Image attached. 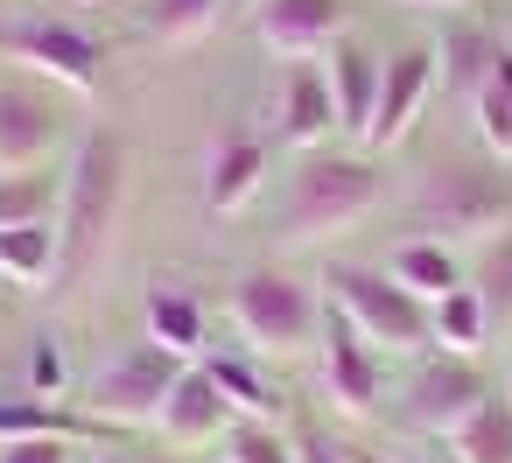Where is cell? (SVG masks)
Segmentation results:
<instances>
[{"instance_id": "cell-28", "label": "cell", "mask_w": 512, "mask_h": 463, "mask_svg": "<svg viewBox=\"0 0 512 463\" xmlns=\"http://www.w3.org/2000/svg\"><path fill=\"white\" fill-rule=\"evenodd\" d=\"M218 449L225 463H295V435L281 421H232Z\"/></svg>"}, {"instance_id": "cell-1", "label": "cell", "mask_w": 512, "mask_h": 463, "mask_svg": "<svg viewBox=\"0 0 512 463\" xmlns=\"http://www.w3.org/2000/svg\"><path fill=\"white\" fill-rule=\"evenodd\" d=\"M379 204H386V169L365 148H309V155H295V169L281 183L274 239L288 253H302V246L358 232Z\"/></svg>"}, {"instance_id": "cell-15", "label": "cell", "mask_w": 512, "mask_h": 463, "mask_svg": "<svg viewBox=\"0 0 512 463\" xmlns=\"http://www.w3.org/2000/svg\"><path fill=\"white\" fill-rule=\"evenodd\" d=\"M337 134V113H330V85H323V64L316 57H295L281 64V85H274V141L309 155V148H330Z\"/></svg>"}, {"instance_id": "cell-27", "label": "cell", "mask_w": 512, "mask_h": 463, "mask_svg": "<svg viewBox=\"0 0 512 463\" xmlns=\"http://www.w3.org/2000/svg\"><path fill=\"white\" fill-rule=\"evenodd\" d=\"M470 134H477V148L491 155V162H512V92L498 85V78H484L477 92H470Z\"/></svg>"}, {"instance_id": "cell-17", "label": "cell", "mask_w": 512, "mask_h": 463, "mask_svg": "<svg viewBox=\"0 0 512 463\" xmlns=\"http://www.w3.org/2000/svg\"><path fill=\"white\" fill-rule=\"evenodd\" d=\"M414 302H442L449 288H463V246H449V239H428V232H407V239H393L386 246V260H379Z\"/></svg>"}, {"instance_id": "cell-19", "label": "cell", "mask_w": 512, "mask_h": 463, "mask_svg": "<svg viewBox=\"0 0 512 463\" xmlns=\"http://www.w3.org/2000/svg\"><path fill=\"white\" fill-rule=\"evenodd\" d=\"M491 57H498V29H484V22H470V15H449V22H442L435 78H442V92H449V99H463V106H470V92L491 78Z\"/></svg>"}, {"instance_id": "cell-30", "label": "cell", "mask_w": 512, "mask_h": 463, "mask_svg": "<svg viewBox=\"0 0 512 463\" xmlns=\"http://www.w3.org/2000/svg\"><path fill=\"white\" fill-rule=\"evenodd\" d=\"M29 393L64 407V393H71V358H64L57 337H36V344H29Z\"/></svg>"}, {"instance_id": "cell-12", "label": "cell", "mask_w": 512, "mask_h": 463, "mask_svg": "<svg viewBox=\"0 0 512 463\" xmlns=\"http://www.w3.org/2000/svg\"><path fill=\"white\" fill-rule=\"evenodd\" d=\"M344 36H351V0H253V43L274 64L323 57Z\"/></svg>"}, {"instance_id": "cell-16", "label": "cell", "mask_w": 512, "mask_h": 463, "mask_svg": "<svg viewBox=\"0 0 512 463\" xmlns=\"http://www.w3.org/2000/svg\"><path fill=\"white\" fill-rule=\"evenodd\" d=\"M267 190V141L260 134H218L204 148V211L239 218Z\"/></svg>"}, {"instance_id": "cell-32", "label": "cell", "mask_w": 512, "mask_h": 463, "mask_svg": "<svg viewBox=\"0 0 512 463\" xmlns=\"http://www.w3.org/2000/svg\"><path fill=\"white\" fill-rule=\"evenodd\" d=\"M295 463H365L351 442H337V435H323V428H302L295 435Z\"/></svg>"}, {"instance_id": "cell-20", "label": "cell", "mask_w": 512, "mask_h": 463, "mask_svg": "<svg viewBox=\"0 0 512 463\" xmlns=\"http://www.w3.org/2000/svg\"><path fill=\"white\" fill-rule=\"evenodd\" d=\"M463 281L477 288V302L491 309V330L512 323V218L498 232H484L470 253H463Z\"/></svg>"}, {"instance_id": "cell-7", "label": "cell", "mask_w": 512, "mask_h": 463, "mask_svg": "<svg viewBox=\"0 0 512 463\" xmlns=\"http://www.w3.org/2000/svg\"><path fill=\"white\" fill-rule=\"evenodd\" d=\"M176 372H183V358H169L162 344L141 337V344L113 351V358L85 379V414L106 421V428H155V414H162Z\"/></svg>"}, {"instance_id": "cell-29", "label": "cell", "mask_w": 512, "mask_h": 463, "mask_svg": "<svg viewBox=\"0 0 512 463\" xmlns=\"http://www.w3.org/2000/svg\"><path fill=\"white\" fill-rule=\"evenodd\" d=\"M57 183L64 176H0V225H29V218H57Z\"/></svg>"}, {"instance_id": "cell-25", "label": "cell", "mask_w": 512, "mask_h": 463, "mask_svg": "<svg viewBox=\"0 0 512 463\" xmlns=\"http://www.w3.org/2000/svg\"><path fill=\"white\" fill-rule=\"evenodd\" d=\"M449 463H512V400L491 393L456 435H449Z\"/></svg>"}, {"instance_id": "cell-18", "label": "cell", "mask_w": 512, "mask_h": 463, "mask_svg": "<svg viewBox=\"0 0 512 463\" xmlns=\"http://www.w3.org/2000/svg\"><path fill=\"white\" fill-rule=\"evenodd\" d=\"M141 337L162 344L169 358L197 365L204 351V302L183 288V281H148V302H141Z\"/></svg>"}, {"instance_id": "cell-35", "label": "cell", "mask_w": 512, "mask_h": 463, "mask_svg": "<svg viewBox=\"0 0 512 463\" xmlns=\"http://www.w3.org/2000/svg\"><path fill=\"white\" fill-rule=\"evenodd\" d=\"M505 400H512V365H505Z\"/></svg>"}, {"instance_id": "cell-36", "label": "cell", "mask_w": 512, "mask_h": 463, "mask_svg": "<svg viewBox=\"0 0 512 463\" xmlns=\"http://www.w3.org/2000/svg\"><path fill=\"white\" fill-rule=\"evenodd\" d=\"M414 463H435V456H414ZM442 463H449V456H442Z\"/></svg>"}, {"instance_id": "cell-23", "label": "cell", "mask_w": 512, "mask_h": 463, "mask_svg": "<svg viewBox=\"0 0 512 463\" xmlns=\"http://www.w3.org/2000/svg\"><path fill=\"white\" fill-rule=\"evenodd\" d=\"M197 365L218 379V393L232 400L239 421H274V414H281V393H274V379L260 372L253 351H225V358H197Z\"/></svg>"}, {"instance_id": "cell-2", "label": "cell", "mask_w": 512, "mask_h": 463, "mask_svg": "<svg viewBox=\"0 0 512 463\" xmlns=\"http://www.w3.org/2000/svg\"><path fill=\"white\" fill-rule=\"evenodd\" d=\"M120 204H127V148L106 127H92L78 134L64 183H57V281L64 288H78L106 260L120 232Z\"/></svg>"}, {"instance_id": "cell-9", "label": "cell", "mask_w": 512, "mask_h": 463, "mask_svg": "<svg viewBox=\"0 0 512 463\" xmlns=\"http://www.w3.org/2000/svg\"><path fill=\"white\" fill-rule=\"evenodd\" d=\"M0 57L8 64H22L29 78H50L57 92H71V99H92L99 92V43L78 29V22H22V29H8L0 36Z\"/></svg>"}, {"instance_id": "cell-8", "label": "cell", "mask_w": 512, "mask_h": 463, "mask_svg": "<svg viewBox=\"0 0 512 463\" xmlns=\"http://www.w3.org/2000/svg\"><path fill=\"white\" fill-rule=\"evenodd\" d=\"M71 113L43 78H0V176H36L64 155Z\"/></svg>"}, {"instance_id": "cell-26", "label": "cell", "mask_w": 512, "mask_h": 463, "mask_svg": "<svg viewBox=\"0 0 512 463\" xmlns=\"http://www.w3.org/2000/svg\"><path fill=\"white\" fill-rule=\"evenodd\" d=\"M29 435H85L78 414H64L57 400H36V393H15V400H0V442H29Z\"/></svg>"}, {"instance_id": "cell-22", "label": "cell", "mask_w": 512, "mask_h": 463, "mask_svg": "<svg viewBox=\"0 0 512 463\" xmlns=\"http://www.w3.org/2000/svg\"><path fill=\"white\" fill-rule=\"evenodd\" d=\"M0 281H15V288L57 281V218L0 225Z\"/></svg>"}, {"instance_id": "cell-6", "label": "cell", "mask_w": 512, "mask_h": 463, "mask_svg": "<svg viewBox=\"0 0 512 463\" xmlns=\"http://www.w3.org/2000/svg\"><path fill=\"white\" fill-rule=\"evenodd\" d=\"M491 393H498V386L484 379L477 358H463V351H421V358H407V379H400L393 407H400V421H407L414 435L449 442Z\"/></svg>"}, {"instance_id": "cell-38", "label": "cell", "mask_w": 512, "mask_h": 463, "mask_svg": "<svg viewBox=\"0 0 512 463\" xmlns=\"http://www.w3.org/2000/svg\"><path fill=\"white\" fill-rule=\"evenodd\" d=\"M505 36H512V29H505Z\"/></svg>"}, {"instance_id": "cell-24", "label": "cell", "mask_w": 512, "mask_h": 463, "mask_svg": "<svg viewBox=\"0 0 512 463\" xmlns=\"http://www.w3.org/2000/svg\"><path fill=\"white\" fill-rule=\"evenodd\" d=\"M428 323H435V351H463V358H477L484 344H491V309L477 302V288L463 281V288H449L435 309H428Z\"/></svg>"}, {"instance_id": "cell-3", "label": "cell", "mask_w": 512, "mask_h": 463, "mask_svg": "<svg viewBox=\"0 0 512 463\" xmlns=\"http://www.w3.org/2000/svg\"><path fill=\"white\" fill-rule=\"evenodd\" d=\"M407 218L414 232L428 239H449V246H477L484 232H498L512 218V176L505 162H491L484 148L477 155H442L414 176L407 190Z\"/></svg>"}, {"instance_id": "cell-11", "label": "cell", "mask_w": 512, "mask_h": 463, "mask_svg": "<svg viewBox=\"0 0 512 463\" xmlns=\"http://www.w3.org/2000/svg\"><path fill=\"white\" fill-rule=\"evenodd\" d=\"M316 372H323L330 407L351 414V421H365V414L379 407V393H386V358H379L337 309H323V330H316Z\"/></svg>"}, {"instance_id": "cell-34", "label": "cell", "mask_w": 512, "mask_h": 463, "mask_svg": "<svg viewBox=\"0 0 512 463\" xmlns=\"http://www.w3.org/2000/svg\"><path fill=\"white\" fill-rule=\"evenodd\" d=\"M134 463H190V456H176V449H169V456H134Z\"/></svg>"}, {"instance_id": "cell-13", "label": "cell", "mask_w": 512, "mask_h": 463, "mask_svg": "<svg viewBox=\"0 0 512 463\" xmlns=\"http://www.w3.org/2000/svg\"><path fill=\"white\" fill-rule=\"evenodd\" d=\"M316 64H323V85H330L337 141H344V148H365V134H372V106H379V78H386V57H379L372 43L344 36V43H330Z\"/></svg>"}, {"instance_id": "cell-37", "label": "cell", "mask_w": 512, "mask_h": 463, "mask_svg": "<svg viewBox=\"0 0 512 463\" xmlns=\"http://www.w3.org/2000/svg\"><path fill=\"white\" fill-rule=\"evenodd\" d=\"M218 463H225V456H218Z\"/></svg>"}, {"instance_id": "cell-14", "label": "cell", "mask_w": 512, "mask_h": 463, "mask_svg": "<svg viewBox=\"0 0 512 463\" xmlns=\"http://www.w3.org/2000/svg\"><path fill=\"white\" fill-rule=\"evenodd\" d=\"M232 421H239V414H232V400L218 393V379H211L204 365H183L176 386H169V400H162V414H155V435H162V449L197 456V449L225 442Z\"/></svg>"}, {"instance_id": "cell-5", "label": "cell", "mask_w": 512, "mask_h": 463, "mask_svg": "<svg viewBox=\"0 0 512 463\" xmlns=\"http://www.w3.org/2000/svg\"><path fill=\"white\" fill-rule=\"evenodd\" d=\"M232 330L246 337L253 358H295L323 330V295H316V281H302L288 267H246L232 281Z\"/></svg>"}, {"instance_id": "cell-33", "label": "cell", "mask_w": 512, "mask_h": 463, "mask_svg": "<svg viewBox=\"0 0 512 463\" xmlns=\"http://www.w3.org/2000/svg\"><path fill=\"white\" fill-rule=\"evenodd\" d=\"M407 8H442V15H463L470 0H407Z\"/></svg>"}, {"instance_id": "cell-21", "label": "cell", "mask_w": 512, "mask_h": 463, "mask_svg": "<svg viewBox=\"0 0 512 463\" xmlns=\"http://www.w3.org/2000/svg\"><path fill=\"white\" fill-rule=\"evenodd\" d=\"M225 8H232V0H141V8H134V29H141L148 43L183 50V43H204V36L225 22Z\"/></svg>"}, {"instance_id": "cell-4", "label": "cell", "mask_w": 512, "mask_h": 463, "mask_svg": "<svg viewBox=\"0 0 512 463\" xmlns=\"http://www.w3.org/2000/svg\"><path fill=\"white\" fill-rule=\"evenodd\" d=\"M323 302L379 351V358H421L435 351V323H428V302H414L386 267H365V260H330L323 267Z\"/></svg>"}, {"instance_id": "cell-10", "label": "cell", "mask_w": 512, "mask_h": 463, "mask_svg": "<svg viewBox=\"0 0 512 463\" xmlns=\"http://www.w3.org/2000/svg\"><path fill=\"white\" fill-rule=\"evenodd\" d=\"M435 92H442V78H435V43L393 50V57H386V78H379V106H372L365 155H393V148L421 127V113H428Z\"/></svg>"}, {"instance_id": "cell-31", "label": "cell", "mask_w": 512, "mask_h": 463, "mask_svg": "<svg viewBox=\"0 0 512 463\" xmlns=\"http://www.w3.org/2000/svg\"><path fill=\"white\" fill-rule=\"evenodd\" d=\"M0 463H78L71 435H29V442H0Z\"/></svg>"}]
</instances>
